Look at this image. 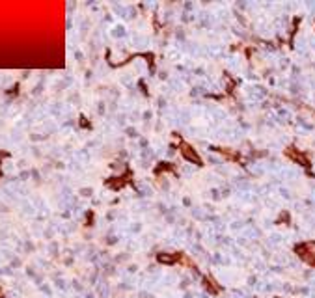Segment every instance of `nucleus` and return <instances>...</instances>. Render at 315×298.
<instances>
[{
  "label": "nucleus",
  "instance_id": "1",
  "mask_svg": "<svg viewBox=\"0 0 315 298\" xmlns=\"http://www.w3.org/2000/svg\"><path fill=\"white\" fill-rule=\"evenodd\" d=\"M183 155H185L187 159H192L196 164H200V157L194 153V149H192V147H185V149H183Z\"/></svg>",
  "mask_w": 315,
  "mask_h": 298
},
{
  "label": "nucleus",
  "instance_id": "2",
  "mask_svg": "<svg viewBox=\"0 0 315 298\" xmlns=\"http://www.w3.org/2000/svg\"><path fill=\"white\" fill-rule=\"evenodd\" d=\"M175 257H168V255H158V261H164V263H172Z\"/></svg>",
  "mask_w": 315,
  "mask_h": 298
}]
</instances>
